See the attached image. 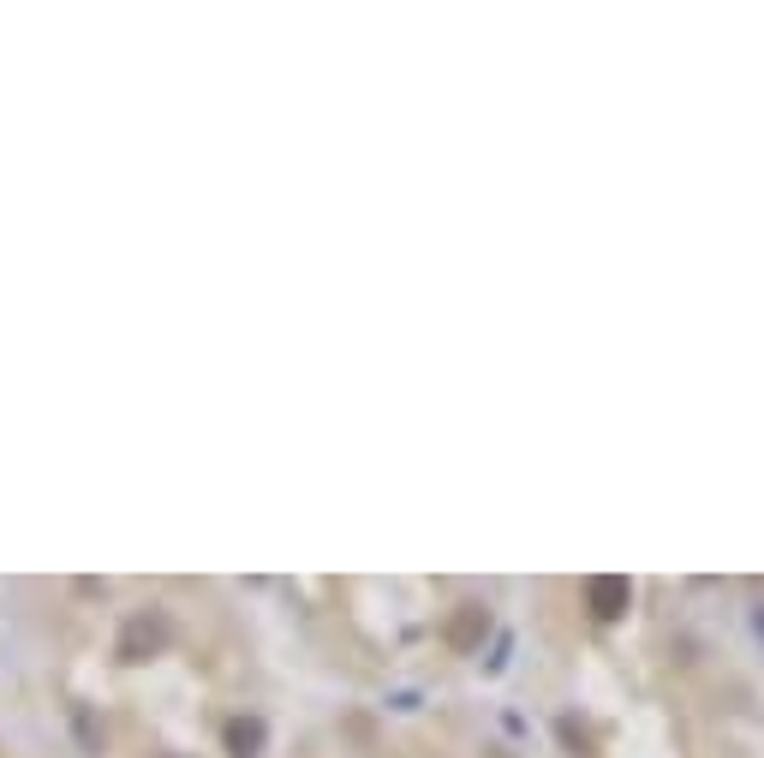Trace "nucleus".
Here are the masks:
<instances>
[{
    "label": "nucleus",
    "instance_id": "obj_2",
    "mask_svg": "<svg viewBox=\"0 0 764 758\" xmlns=\"http://www.w3.org/2000/svg\"><path fill=\"white\" fill-rule=\"evenodd\" d=\"M490 627V616H484V604H460V616L448 621V645H460V651H473L478 645V633Z\"/></svg>",
    "mask_w": 764,
    "mask_h": 758
},
{
    "label": "nucleus",
    "instance_id": "obj_1",
    "mask_svg": "<svg viewBox=\"0 0 764 758\" xmlns=\"http://www.w3.org/2000/svg\"><path fill=\"white\" fill-rule=\"evenodd\" d=\"M585 604H592L597 621H615L627 604H634V586H627V579H615V574H597V579H585Z\"/></svg>",
    "mask_w": 764,
    "mask_h": 758
},
{
    "label": "nucleus",
    "instance_id": "obj_3",
    "mask_svg": "<svg viewBox=\"0 0 764 758\" xmlns=\"http://www.w3.org/2000/svg\"><path fill=\"white\" fill-rule=\"evenodd\" d=\"M233 752H240V758H252V747H257V723H233Z\"/></svg>",
    "mask_w": 764,
    "mask_h": 758
}]
</instances>
